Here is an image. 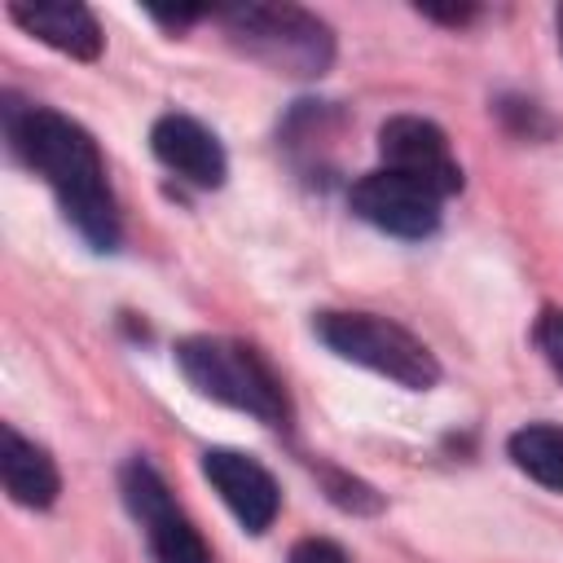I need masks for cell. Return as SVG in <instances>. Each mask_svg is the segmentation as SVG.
Returning <instances> with one entry per match:
<instances>
[{"mask_svg":"<svg viewBox=\"0 0 563 563\" xmlns=\"http://www.w3.org/2000/svg\"><path fill=\"white\" fill-rule=\"evenodd\" d=\"M4 123H9V141L18 158L48 180L66 220L97 251H110L119 242V211L106 185V163H101L97 141L75 119L44 110V106H9Z\"/></svg>","mask_w":563,"mask_h":563,"instance_id":"cell-1","label":"cell"},{"mask_svg":"<svg viewBox=\"0 0 563 563\" xmlns=\"http://www.w3.org/2000/svg\"><path fill=\"white\" fill-rule=\"evenodd\" d=\"M176 365L202 396L229 409H242L268 427H286L290 405H286L282 378L268 369V361L251 343L220 339V334H194L176 343Z\"/></svg>","mask_w":563,"mask_h":563,"instance_id":"cell-2","label":"cell"},{"mask_svg":"<svg viewBox=\"0 0 563 563\" xmlns=\"http://www.w3.org/2000/svg\"><path fill=\"white\" fill-rule=\"evenodd\" d=\"M220 22L246 57L286 75H321L334 57L330 26L295 4H238L224 9Z\"/></svg>","mask_w":563,"mask_h":563,"instance_id":"cell-3","label":"cell"},{"mask_svg":"<svg viewBox=\"0 0 563 563\" xmlns=\"http://www.w3.org/2000/svg\"><path fill=\"white\" fill-rule=\"evenodd\" d=\"M317 339L352 361V365H365L400 387H413V391H427L435 387L440 378V365L431 356V347L422 339H413L405 325L387 321V317H374V312H321L312 321Z\"/></svg>","mask_w":563,"mask_h":563,"instance_id":"cell-4","label":"cell"},{"mask_svg":"<svg viewBox=\"0 0 563 563\" xmlns=\"http://www.w3.org/2000/svg\"><path fill=\"white\" fill-rule=\"evenodd\" d=\"M119 488H123V501L132 510V519L141 523L145 541H150V554L154 563H211V550L202 541V532L189 523V515L172 501L163 475L145 462V457H132L119 475Z\"/></svg>","mask_w":563,"mask_h":563,"instance_id":"cell-5","label":"cell"},{"mask_svg":"<svg viewBox=\"0 0 563 563\" xmlns=\"http://www.w3.org/2000/svg\"><path fill=\"white\" fill-rule=\"evenodd\" d=\"M347 202L365 224H374L391 238H427L440 224V202L444 198L431 194L427 185L391 172V167H378V172H365L352 185Z\"/></svg>","mask_w":563,"mask_h":563,"instance_id":"cell-6","label":"cell"},{"mask_svg":"<svg viewBox=\"0 0 563 563\" xmlns=\"http://www.w3.org/2000/svg\"><path fill=\"white\" fill-rule=\"evenodd\" d=\"M378 154H383V167L427 185L440 198H453L462 189V167L449 150V136L431 119H418V114L387 119L378 128Z\"/></svg>","mask_w":563,"mask_h":563,"instance_id":"cell-7","label":"cell"},{"mask_svg":"<svg viewBox=\"0 0 563 563\" xmlns=\"http://www.w3.org/2000/svg\"><path fill=\"white\" fill-rule=\"evenodd\" d=\"M202 475L246 532H264L277 519V506H282L277 479L255 457H246L238 449H207L202 453Z\"/></svg>","mask_w":563,"mask_h":563,"instance_id":"cell-8","label":"cell"},{"mask_svg":"<svg viewBox=\"0 0 563 563\" xmlns=\"http://www.w3.org/2000/svg\"><path fill=\"white\" fill-rule=\"evenodd\" d=\"M150 150H154V158H158L167 172H176L180 180H189V185H198V189H216V185H224V176H229L224 145L216 141L211 128H202V123L189 119V114H163V119H154V128H150Z\"/></svg>","mask_w":563,"mask_h":563,"instance_id":"cell-9","label":"cell"},{"mask_svg":"<svg viewBox=\"0 0 563 563\" xmlns=\"http://www.w3.org/2000/svg\"><path fill=\"white\" fill-rule=\"evenodd\" d=\"M9 18L26 31V35H35V40H44L48 48H57V53H66V57H79V62H92L97 53H101V26H97V18H92V9H84V4H66V0H13L9 4Z\"/></svg>","mask_w":563,"mask_h":563,"instance_id":"cell-10","label":"cell"},{"mask_svg":"<svg viewBox=\"0 0 563 563\" xmlns=\"http://www.w3.org/2000/svg\"><path fill=\"white\" fill-rule=\"evenodd\" d=\"M0 479H4V493L31 510H48L62 493L57 462L35 440L18 435L13 427L0 431Z\"/></svg>","mask_w":563,"mask_h":563,"instance_id":"cell-11","label":"cell"},{"mask_svg":"<svg viewBox=\"0 0 563 563\" xmlns=\"http://www.w3.org/2000/svg\"><path fill=\"white\" fill-rule=\"evenodd\" d=\"M506 449H510V462H515L528 479H537V484L563 493V427L528 422V427H519V431L510 435Z\"/></svg>","mask_w":563,"mask_h":563,"instance_id":"cell-12","label":"cell"},{"mask_svg":"<svg viewBox=\"0 0 563 563\" xmlns=\"http://www.w3.org/2000/svg\"><path fill=\"white\" fill-rule=\"evenodd\" d=\"M532 339H537L541 356L550 361V369L563 378V308H545V312L537 317V330H532Z\"/></svg>","mask_w":563,"mask_h":563,"instance_id":"cell-13","label":"cell"},{"mask_svg":"<svg viewBox=\"0 0 563 563\" xmlns=\"http://www.w3.org/2000/svg\"><path fill=\"white\" fill-rule=\"evenodd\" d=\"M286 563H347V554H343L334 541H325V537H303V541L290 550Z\"/></svg>","mask_w":563,"mask_h":563,"instance_id":"cell-14","label":"cell"},{"mask_svg":"<svg viewBox=\"0 0 563 563\" xmlns=\"http://www.w3.org/2000/svg\"><path fill=\"white\" fill-rule=\"evenodd\" d=\"M422 13H427V18H440V22H453V26H462V22L475 18V9H431V4H427Z\"/></svg>","mask_w":563,"mask_h":563,"instance_id":"cell-15","label":"cell"},{"mask_svg":"<svg viewBox=\"0 0 563 563\" xmlns=\"http://www.w3.org/2000/svg\"><path fill=\"white\" fill-rule=\"evenodd\" d=\"M554 26H559V53H563V4H559V13H554Z\"/></svg>","mask_w":563,"mask_h":563,"instance_id":"cell-16","label":"cell"}]
</instances>
